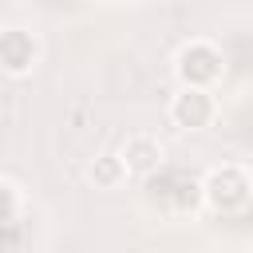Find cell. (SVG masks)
Here are the masks:
<instances>
[{
	"label": "cell",
	"instance_id": "7a4b0ae2",
	"mask_svg": "<svg viewBox=\"0 0 253 253\" xmlns=\"http://www.w3.org/2000/svg\"><path fill=\"white\" fill-rule=\"evenodd\" d=\"M174 71H178V83L182 87H213L225 71V59L221 51L210 43V40H190L178 55H174Z\"/></svg>",
	"mask_w": 253,
	"mask_h": 253
},
{
	"label": "cell",
	"instance_id": "3957f363",
	"mask_svg": "<svg viewBox=\"0 0 253 253\" xmlns=\"http://www.w3.org/2000/svg\"><path fill=\"white\" fill-rule=\"evenodd\" d=\"M213 119H217L213 91H206V87H178L174 91V99H170V123L178 130H206Z\"/></svg>",
	"mask_w": 253,
	"mask_h": 253
},
{
	"label": "cell",
	"instance_id": "5b68a950",
	"mask_svg": "<svg viewBox=\"0 0 253 253\" xmlns=\"http://www.w3.org/2000/svg\"><path fill=\"white\" fill-rule=\"evenodd\" d=\"M123 166H126V178H154L162 170V142L154 134H130L119 150Z\"/></svg>",
	"mask_w": 253,
	"mask_h": 253
},
{
	"label": "cell",
	"instance_id": "8992f818",
	"mask_svg": "<svg viewBox=\"0 0 253 253\" xmlns=\"http://www.w3.org/2000/svg\"><path fill=\"white\" fill-rule=\"evenodd\" d=\"M126 178V166H123V158L119 154H95L91 162H87V182H95V190H115L119 182Z\"/></svg>",
	"mask_w": 253,
	"mask_h": 253
},
{
	"label": "cell",
	"instance_id": "52a82bcc",
	"mask_svg": "<svg viewBox=\"0 0 253 253\" xmlns=\"http://www.w3.org/2000/svg\"><path fill=\"white\" fill-rule=\"evenodd\" d=\"M16 213H20V190H16V182L0 178V229L8 221H16Z\"/></svg>",
	"mask_w": 253,
	"mask_h": 253
},
{
	"label": "cell",
	"instance_id": "277c9868",
	"mask_svg": "<svg viewBox=\"0 0 253 253\" xmlns=\"http://www.w3.org/2000/svg\"><path fill=\"white\" fill-rule=\"evenodd\" d=\"M36 59H40V43L32 32H24L16 24L0 28V71L4 75H28L36 67Z\"/></svg>",
	"mask_w": 253,
	"mask_h": 253
},
{
	"label": "cell",
	"instance_id": "6da1fadb",
	"mask_svg": "<svg viewBox=\"0 0 253 253\" xmlns=\"http://www.w3.org/2000/svg\"><path fill=\"white\" fill-rule=\"evenodd\" d=\"M202 198L217 213H241L249 206V198H253V182H249V174L241 166L225 162V166H213L202 178Z\"/></svg>",
	"mask_w": 253,
	"mask_h": 253
}]
</instances>
